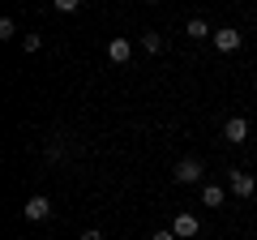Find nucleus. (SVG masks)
Masks as SVG:
<instances>
[{
	"label": "nucleus",
	"mask_w": 257,
	"mask_h": 240,
	"mask_svg": "<svg viewBox=\"0 0 257 240\" xmlns=\"http://www.w3.org/2000/svg\"><path fill=\"white\" fill-rule=\"evenodd\" d=\"M142 47H146V52H163V35H159V30H142Z\"/></svg>",
	"instance_id": "nucleus-9"
},
{
	"label": "nucleus",
	"mask_w": 257,
	"mask_h": 240,
	"mask_svg": "<svg viewBox=\"0 0 257 240\" xmlns=\"http://www.w3.org/2000/svg\"><path fill=\"white\" fill-rule=\"evenodd\" d=\"M240 43H244V35H240L236 26H223V30H214V47H219V52H236Z\"/></svg>",
	"instance_id": "nucleus-3"
},
{
	"label": "nucleus",
	"mask_w": 257,
	"mask_h": 240,
	"mask_svg": "<svg viewBox=\"0 0 257 240\" xmlns=\"http://www.w3.org/2000/svg\"><path fill=\"white\" fill-rule=\"evenodd\" d=\"M128 52H133V47H128V39H111V43H107V56L116 60V65H124Z\"/></svg>",
	"instance_id": "nucleus-7"
},
{
	"label": "nucleus",
	"mask_w": 257,
	"mask_h": 240,
	"mask_svg": "<svg viewBox=\"0 0 257 240\" xmlns=\"http://www.w3.org/2000/svg\"><path fill=\"white\" fill-rule=\"evenodd\" d=\"M47 214H52V202H47L43 193H39V197H30V202H26V219H30V223L47 219Z\"/></svg>",
	"instance_id": "nucleus-5"
},
{
	"label": "nucleus",
	"mask_w": 257,
	"mask_h": 240,
	"mask_svg": "<svg viewBox=\"0 0 257 240\" xmlns=\"http://www.w3.org/2000/svg\"><path fill=\"white\" fill-rule=\"evenodd\" d=\"M56 13H77V0H56Z\"/></svg>",
	"instance_id": "nucleus-12"
},
{
	"label": "nucleus",
	"mask_w": 257,
	"mask_h": 240,
	"mask_svg": "<svg viewBox=\"0 0 257 240\" xmlns=\"http://www.w3.org/2000/svg\"><path fill=\"white\" fill-rule=\"evenodd\" d=\"M223 138H227L231 146H240V142L248 138V120H244V116H231L227 125H223Z\"/></svg>",
	"instance_id": "nucleus-4"
},
{
	"label": "nucleus",
	"mask_w": 257,
	"mask_h": 240,
	"mask_svg": "<svg viewBox=\"0 0 257 240\" xmlns=\"http://www.w3.org/2000/svg\"><path fill=\"white\" fill-rule=\"evenodd\" d=\"M13 35H18V26H13V18H5L0 22V39H13Z\"/></svg>",
	"instance_id": "nucleus-11"
},
{
	"label": "nucleus",
	"mask_w": 257,
	"mask_h": 240,
	"mask_svg": "<svg viewBox=\"0 0 257 240\" xmlns=\"http://www.w3.org/2000/svg\"><path fill=\"white\" fill-rule=\"evenodd\" d=\"M202 172H206V167L197 163V159H180L172 176H176V180H180V185H197V180H202Z\"/></svg>",
	"instance_id": "nucleus-1"
},
{
	"label": "nucleus",
	"mask_w": 257,
	"mask_h": 240,
	"mask_svg": "<svg viewBox=\"0 0 257 240\" xmlns=\"http://www.w3.org/2000/svg\"><path fill=\"white\" fill-rule=\"evenodd\" d=\"M22 43H26V52H39V47H43V39H39V35H26Z\"/></svg>",
	"instance_id": "nucleus-13"
},
{
	"label": "nucleus",
	"mask_w": 257,
	"mask_h": 240,
	"mask_svg": "<svg viewBox=\"0 0 257 240\" xmlns=\"http://www.w3.org/2000/svg\"><path fill=\"white\" fill-rule=\"evenodd\" d=\"M172 231H176V240H193V236H197V214L180 210V214L172 219Z\"/></svg>",
	"instance_id": "nucleus-2"
},
{
	"label": "nucleus",
	"mask_w": 257,
	"mask_h": 240,
	"mask_svg": "<svg viewBox=\"0 0 257 240\" xmlns=\"http://www.w3.org/2000/svg\"><path fill=\"white\" fill-rule=\"evenodd\" d=\"M253 176H248V172H231V193H236V197H253Z\"/></svg>",
	"instance_id": "nucleus-6"
},
{
	"label": "nucleus",
	"mask_w": 257,
	"mask_h": 240,
	"mask_svg": "<svg viewBox=\"0 0 257 240\" xmlns=\"http://www.w3.org/2000/svg\"><path fill=\"white\" fill-rule=\"evenodd\" d=\"M184 35H193V39H214V30H210V26H206V22H202V18H193V22H189V26H184Z\"/></svg>",
	"instance_id": "nucleus-10"
},
{
	"label": "nucleus",
	"mask_w": 257,
	"mask_h": 240,
	"mask_svg": "<svg viewBox=\"0 0 257 240\" xmlns=\"http://www.w3.org/2000/svg\"><path fill=\"white\" fill-rule=\"evenodd\" d=\"M223 202H227V193H223L219 185H206L202 189V206H223Z\"/></svg>",
	"instance_id": "nucleus-8"
},
{
	"label": "nucleus",
	"mask_w": 257,
	"mask_h": 240,
	"mask_svg": "<svg viewBox=\"0 0 257 240\" xmlns=\"http://www.w3.org/2000/svg\"><path fill=\"white\" fill-rule=\"evenodd\" d=\"M150 240H176V231H155Z\"/></svg>",
	"instance_id": "nucleus-14"
},
{
	"label": "nucleus",
	"mask_w": 257,
	"mask_h": 240,
	"mask_svg": "<svg viewBox=\"0 0 257 240\" xmlns=\"http://www.w3.org/2000/svg\"><path fill=\"white\" fill-rule=\"evenodd\" d=\"M82 240H103V236H99V231L90 227V231H82Z\"/></svg>",
	"instance_id": "nucleus-15"
}]
</instances>
